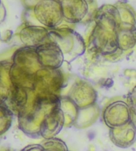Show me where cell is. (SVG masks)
Here are the masks:
<instances>
[{
  "instance_id": "cell-7",
  "label": "cell",
  "mask_w": 136,
  "mask_h": 151,
  "mask_svg": "<svg viewBox=\"0 0 136 151\" xmlns=\"http://www.w3.org/2000/svg\"><path fill=\"white\" fill-rule=\"evenodd\" d=\"M120 13L112 6H103L99 9L97 18V25L109 32H115L122 24Z\"/></svg>"
},
{
  "instance_id": "cell-4",
  "label": "cell",
  "mask_w": 136,
  "mask_h": 151,
  "mask_svg": "<svg viewBox=\"0 0 136 151\" xmlns=\"http://www.w3.org/2000/svg\"><path fill=\"white\" fill-rule=\"evenodd\" d=\"M65 125V116L60 107L54 109L47 114L41 121L40 129V136L49 139L59 133Z\"/></svg>"
},
{
  "instance_id": "cell-10",
  "label": "cell",
  "mask_w": 136,
  "mask_h": 151,
  "mask_svg": "<svg viewBox=\"0 0 136 151\" xmlns=\"http://www.w3.org/2000/svg\"><path fill=\"white\" fill-rule=\"evenodd\" d=\"M115 37L118 48L126 51L133 48L136 44V28L135 25L122 23L115 31Z\"/></svg>"
},
{
  "instance_id": "cell-1",
  "label": "cell",
  "mask_w": 136,
  "mask_h": 151,
  "mask_svg": "<svg viewBox=\"0 0 136 151\" xmlns=\"http://www.w3.org/2000/svg\"><path fill=\"white\" fill-rule=\"evenodd\" d=\"M132 116L127 103L122 101L109 104L103 113V121L110 129L117 128L129 123L133 121Z\"/></svg>"
},
{
  "instance_id": "cell-12",
  "label": "cell",
  "mask_w": 136,
  "mask_h": 151,
  "mask_svg": "<svg viewBox=\"0 0 136 151\" xmlns=\"http://www.w3.org/2000/svg\"><path fill=\"white\" fill-rule=\"evenodd\" d=\"M41 145L44 151H68L65 143L56 138L46 139Z\"/></svg>"
},
{
  "instance_id": "cell-11",
  "label": "cell",
  "mask_w": 136,
  "mask_h": 151,
  "mask_svg": "<svg viewBox=\"0 0 136 151\" xmlns=\"http://www.w3.org/2000/svg\"><path fill=\"white\" fill-rule=\"evenodd\" d=\"M12 113L5 106H0V135L8 130L12 123Z\"/></svg>"
},
{
  "instance_id": "cell-5",
  "label": "cell",
  "mask_w": 136,
  "mask_h": 151,
  "mask_svg": "<svg viewBox=\"0 0 136 151\" xmlns=\"http://www.w3.org/2000/svg\"><path fill=\"white\" fill-rule=\"evenodd\" d=\"M109 32L97 25L92 34L91 43L97 51L104 55L111 54L118 49L115 33L109 35Z\"/></svg>"
},
{
  "instance_id": "cell-6",
  "label": "cell",
  "mask_w": 136,
  "mask_h": 151,
  "mask_svg": "<svg viewBox=\"0 0 136 151\" xmlns=\"http://www.w3.org/2000/svg\"><path fill=\"white\" fill-rule=\"evenodd\" d=\"M109 137L114 144L119 148H128L136 140V125L133 121L117 128L110 129Z\"/></svg>"
},
{
  "instance_id": "cell-2",
  "label": "cell",
  "mask_w": 136,
  "mask_h": 151,
  "mask_svg": "<svg viewBox=\"0 0 136 151\" xmlns=\"http://www.w3.org/2000/svg\"><path fill=\"white\" fill-rule=\"evenodd\" d=\"M34 13L41 23L54 27L62 22V6L59 1H41L35 6Z\"/></svg>"
},
{
  "instance_id": "cell-9",
  "label": "cell",
  "mask_w": 136,
  "mask_h": 151,
  "mask_svg": "<svg viewBox=\"0 0 136 151\" xmlns=\"http://www.w3.org/2000/svg\"><path fill=\"white\" fill-rule=\"evenodd\" d=\"M63 17L69 23H77L82 21L88 11L85 1H61Z\"/></svg>"
},
{
  "instance_id": "cell-3",
  "label": "cell",
  "mask_w": 136,
  "mask_h": 151,
  "mask_svg": "<svg viewBox=\"0 0 136 151\" xmlns=\"http://www.w3.org/2000/svg\"><path fill=\"white\" fill-rule=\"evenodd\" d=\"M35 50L39 63L44 68L56 70L64 62V53L57 44L53 41L43 43Z\"/></svg>"
},
{
  "instance_id": "cell-8",
  "label": "cell",
  "mask_w": 136,
  "mask_h": 151,
  "mask_svg": "<svg viewBox=\"0 0 136 151\" xmlns=\"http://www.w3.org/2000/svg\"><path fill=\"white\" fill-rule=\"evenodd\" d=\"M20 38L26 47L37 48L49 39V33L45 28L39 26H29L20 33Z\"/></svg>"
},
{
  "instance_id": "cell-14",
  "label": "cell",
  "mask_w": 136,
  "mask_h": 151,
  "mask_svg": "<svg viewBox=\"0 0 136 151\" xmlns=\"http://www.w3.org/2000/svg\"><path fill=\"white\" fill-rule=\"evenodd\" d=\"M22 151H44V150L41 145H32L27 146Z\"/></svg>"
},
{
  "instance_id": "cell-13",
  "label": "cell",
  "mask_w": 136,
  "mask_h": 151,
  "mask_svg": "<svg viewBox=\"0 0 136 151\" xmlns=\"http://www.w3.org/2000/svg\"><path fill=\"white\" fill-rule=\"evenodd\" d=\"M127 103L133 115L136 116V86L129 94Z\"/></svg>"
}]
</instances>
